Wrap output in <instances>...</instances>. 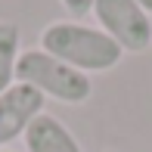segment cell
<instances>
[{"mask_svg":"<svg viewBox=\"0 0 152 152\" xmlns=\"http://www.w3.org/2000/svg\"><path fill=\"white\" fill-rule=\"evenodd\" d=\"M22 56V34L19 25L10 19H0V93L16 84V65Z\"/></svg>","mask_w":152,"mask_h":152,"instance_id":"6","label":"cell"},{"mask_svg":"<svg viewBox=\"0 0 152 152\" xmlns=\"http://www.w3.org/2000/svg\"><path fill=\"white\" fill-rule=\"evenodd\" d=\"M16 81L34 87L44 99H56V102H65V106H81L93 96L90 75L72 68L68 62L50 56V53H44L40 47L22 50L19 65H16Z\"/></svg>","mask_w":152,"mask_h":152,"instance_id":"2","label":"cell"},{"mask_svg":"<svg viewBox=\"0 0 152 152\" xmlns=\"http://www.w3.org/2000/svg\"><path fill=\"white\" fill-rule=\"evenodd\" d=\"M0 152H12V149H0Z\"/></svg>","mask_w":152,"mask_h":152,"instance_id":"9","label":"cell"},{"mask_svg":"<svg viewBox=\"0 0 152 152\" xmlns=\"http://www.w3.org/2000/svg\"><path fill=\"white\" fill-rule=\"evenodd\" d=\"M106 152H115V149H106Z\"/></svg>","mask_w":152,"mask_h":152,"instance_id":"10","label":"cell"},{"mask_svg":"<svg viewBox=\"0 0 152 152\" xmlns=\"http://www.w3.org/2000/svg\"><path fill=\"white\" fill-rule=\"evenodd\" d=\"M96 28H102L124 53H146L152 47V16L140 0H93Z\"/></svg>","mask_w":152,"mask_h":152,"instance_id":"3","label":"cell"},{"mask_svg":"<svg viewBox=\"0 0 152 152\" xmlns=\"http://www.w3.org/2000/svg\"><path fill=\"white\" fill-rule=\"evenodd\" d=\"M140 6H143L146 12H149V16H152V0H140Z\"/></svg>","mask_w":152,"mask_h":152,"instance_id":"8","label":"cell"},{"mask_svg":"<svg viewBox=\"0 0 152 152\" xmlns=\"http://www.w3.org/2000/svg\"><path fill=\"white\" fill-rule=\"evenodd\" d=\"M44 115V96L28 84H12L0 93V149H6L12 140L25 137L31 121Z\"/></svg>","mask_w":152,"mask_h":152,"instance_id":"4","label":"cell"},{"mask_svg":"<svg viewBox=\"0 0 152 152\" xmlns=\"http://www.w3.org/2000/svg\"><path fill=\"white\" fill-rule=\"evenodd\" d=\"M62 6H65V12H72V16H87V12L93 10V0H59Z\"/></svg>","mask_w":152,"mask_h":152,"instance_id":"7","label":"cell"},{"mask_svg":"<svg viewBox=\"0 0 152 152\" xmlns=\"http://www.w3.org/2000/svg\"><path fill=\"white\" fill-rule=\"evenodd\" d=\"M22 140H25V152H84L78 137L50 112L37 115Z\"/></svg>","mask_w":152,"mask_h":152,"instance_id":"5","label":"cell"},{"mask_svg":"<svg viewBox=\"0 0 152 152\" xmlns=\"http://www.w3.org/2000/svg\"><path fill=\"white\" fill-rule=\"evenodd\" d=\"M40 50L68 62L72 68L84 75H99L112 72L121 62L124 50L109 37L102 28L78 19H56L40 31Z\"/></svg>","mask_w":152,"mask_h":152,"instance_id":"1","label":"cell"}]
</instances>
